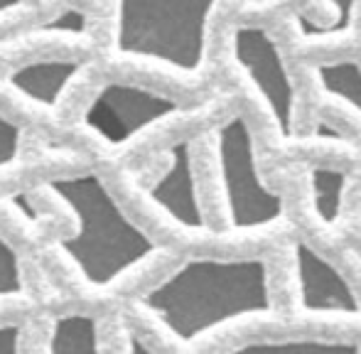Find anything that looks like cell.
I'll return each instance as SVG.
<instances>
[{
	"label": "cell",
	"instance_id": "1",
	"mask_svg": "<svg viewBox=\"0 0 361 354\" xmlns=\"http://www.w3.org/2000/svg\"><path fill=\"white\" fill-rule=\"evenodd\" d=\"M180 345L209 337L233 322L273 315L268 264L258 256H192L138 298Z\"/></svg>",
	"mask_w": 361,
	"mask_h": 354
},
{
	"label": "cell",
	"instance_id": "2",
	"mask_svg": "<svg viewBox=\"0 0 361 354\" xmlns=\"http://www.w3.org/2000/svg\"><path fill=\"white\" fill-rule=\"evenodd\" d=\"M44 187L74 214L76 229L57 241V249L91 288H111L126 273L160 254V246L126 216L99 173L62 175Z\"/></svg>",
	"mask_w": 361,
	"mask_h": 354
},
{
	"label": "cell",
	"instance_id": "3",
	"mask_svg": "<svg viewBox=\"0 0 361 354\" xmlns=\"http://www.w3.org/2000/svg\"><path fill=\"white\" fill-rule=\"evenodd\" d=\"M221 0H116L114 52L197 77L207 62L209 23Z\"/></svg>",
	"mask_w": 361,
	"mask_h": 354
},
{
	"label": "cell",
	"instance_id": "4",
	"mask_svg": "<svg viewBox=\"0 0 361 354\" xmlns=\"http://www.w3.org/2000/svg\"><path fill=\"white\" fill-rule=\"evenodd\" d=\"M214 155L228 231L251 234L281 224L286 216V202L263 182L253 130L241 114L228 116L216 128Z\"/></svg>",
	"mask_w": 361,
	"mask_h": 354
},
{
	"label": "cell",
	"instance_id": "5",
	"mask_svg": "<svg viewBox=\"0 0 361 354\" xmlns=\"http://www.w3.org/2000/svg\"><path fill=\"white\" fill-rule=\"evenodd\" d=\"M231 57L261 96L278 135L290 140L295 135L298 91L273 35L261 25H236L231 32Z\"/></svg>",
	"mask_w": 361,
	"mask_h": 354
},
{
	"label": "cell",
	"instance_id": "6",
	"mask_svg": "<svg viewBox=\"0 0 361 354\" xmlns=\"http://www.w3.org/2000/svg\"><path fill=\"white\" fill-rule=\"evenodd\" d=\"M182 114V104L157 91L109 82L84 111V126L111 148H123L152 126Z\"/></svg>",
	"mask_w": 361,
	"mask_h": 354
},
{
	"label": "cell",
	"instance_id": "7",
	"mask_svg": "<svg viewBox=\"0 0 361 354\" xmlns=\"http://www.w3.org/2000/svg\"><path fill=\"white\" fill-rule=\"evenodd\" d=\"M295 293L298 307L307 317H344L359 320L361 303L352 283L342 271L327 261L312 244L298 239L293 246Z\"/></svg>",
	"mask_w": 361,
	"mask_h": 354
},
{
	"label": "cell",
	"instance_id": "8",
	"mask_svg": "<svg viewBox=\"0 0 361 354\" xmlns=\"http://www.w3.org/2000/svg\"><path fill=\"white\" fill-rule=\"evenodd\" d=\"M165 170L145 187V195L167 219L195 234L209 231L204 207H202L200 185L195 173L192 140L182 138L165 150Z\"/></svg>",
	"mask_w": 361,
	"mask_h": 354
},
{
	"label": "cell",
	"instance_id": "9",
	"mask_svg": "<svg viewBox=\"0 0 361 354\" xmlns=\"http://www.w3.org/2000/svg\"><path fill=\"white\" fill-rule=\"evenodd\" d=\"M81 69L84 64L76 59L44 57L15 67L8 74V84L15 94L27 99L30 104H37L42 109H57L67 89L81 74Z\"/></svg>",
	"mask_w": 361,
	"mask_h": 354
},
{
	"label": "cell",
	"instance_id": "10",
	"mask_svg": "<svg viewBox=\"0 0 361 354\" xmlns=\"http://www.w3.org/2000/svg\"><path fill=\"white\" fill-rule=\"evenodd\" d=\"M329 8V18L314 23L302 13L293 15L295 35L302 44H329L349 39L357 30L359 0H322Z\"/></svg>",
	"mask_w": 361,
	"mask_h": 354
},
{
	"label": "cell",
	"instance_id": "11",
	"mask_svg": "<svg viewBox=\"0 0 361 354\" xmlns=\"http://www.w3.org/2000/svg\"><path fill=\"white\" fill-rule=\"evenodd\" d=\"M221 354H361V347L342 337H261Z\"/></svg>",
	"mask_w": 361,
	"mask_h": 354
},
{
	"label": "cell",
	"instance_id": "12",
	"mask_svg": "<svg viewBox=\"0 0 361 354\" xmlns=\"http://www.w3.org/2000/svg\"><path fill=\"white\" fill-rule=\"evenodd\" d=\"M47 354H101L96 317L89 312H62L54 317Z\"/></svg>",
	"mask_w": 361,
	"mask_h": 354
},
{
	"label": "cell",
	"instance_id": "13",
	"mask_svg": "<svg viewBox=\"0 0 361 354\" xmlns=\"http://www.w3.org/2000/svg\"><path fill=\"white\" fill-rule=\"evenodd\" d=\"M349 190V175L334 168H317L310 170V197H312V209L319 224L334 229L339 226L344 214V197Z\"/></svg>",
	"mask_w": 361,
	"mask_h": 354
},
{
	"label": "cell",
	"instance_id": "14",
	"mask_svg": "<svg viewBox=\"0 0 361 354\" xmlns=\"http://www.w3.org/2000/svg\"><path fill=\"white\" fill-rule=\"evenodd\" d=\"M314 82L327 99L344 104L361 116V64L357 59L317 62L312 67Z\"/></svg>",
	"mask_w": 361,
	"mask_h": 354
},
{
	"label": "cell",
	"instance_id": "15",
	"mask_svg": "<svg viewBox=\"0 0 361 354\" xmlns=\"http://www.w3.org/2000/svg\"><path fill=\"white\" fill-rule=\"evenodd\" d=\"M89 32V15L76 8H64L52 20L23 30L20 39H39V37H84Z\"/></svg>",
	"mask_w": 361,
	"mask_h": 354
},
{
	"label": "cell",
	"instance_id": "16",
	"mask_svg": "<svg viewBox=\"0 0 361 354\" xmlns=\"http://www.w3.org/2000/svg\"><path fill=\"white\" fill-rule=\"evenodd\" d=\"M23 293H25V283H23L20 256L8 244V239L0 234V300L20 298Z\"/></svg>",
	"mask_w": 361,
	"mask_h": 354
},
{
	"label": "cell",
	"instance_id": "17",
	"mask_svg": "<svg viewBox=\"0 0 361 354\" xmlns=\"http://www.w3.org/2000/svg\"><path fill=\"white\" fill-rule=\"evenodd\" d=\"M20 143H23V133L10 118L0 114V170L10 168L20 155Z\"/></svg>",
	"mask_w": 361,
	"mask_h": 354
},
{
	"label": "cell",
	"instance_id": "18",
	"mask_svg": "<svg viewBox=\"0 0 361 354\" xmlns=\"http://www.w3.org/2000/svg\"><path fill=\"white\" fill-rule=\"evenodd\" d=\"M20 337H23V327L18 322H3L0 325V354H20Z\"/></svg>",
	"mask_w": 361,
	"mask_h": 354
},
{
	"label": "cell",
	"instance_id": "19",
	"mask_svg": "<svg viewBox=\"0 0 361 354\" xmlns=\"http://www.w3.org/2000/svg\"><path fill=\"white\" fill-rule=\"evenodd\" d=\"M126 345H128V354H155L150 347H147V342L138 335V332H128Z\"/></svg>",
	"mask_w": 361,
	"mask_h": 354
},
{
	"label": "cell",
	"instance_id": "20",
	"mask_svg": "<svg viewBox=\"0 0 361 354\" xmlns=\"http://www.w3.org/2000/svg\"><path fill=\"white\" fill-rule=\"evenodd\" d=\"M13 202H15V207H18L20 212H25V214H27L30 221L37 219V212H35L32 207L27 205V197H25V195H13Z\"/></svg>",
	"mask_w": 361,
	"mask_h": 354
},
{
	"label": "cell",
	"instance_id": "21",
	"mask_svg": "<svg viewBox=\"0 0 361 354\" xmlns=\"http://www.w3.org/2000/svg\"><path fill=\"white\" fill-rule=\"evenodd\" d=\"M23 8V0H0V15L10 13V10Z\"/></svg>",
	"mask_w": 361,
	"mask_h": 354
}]
</instances>
